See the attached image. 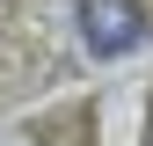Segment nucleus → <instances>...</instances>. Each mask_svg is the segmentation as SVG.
<instances>
[{"label":"nucleus","mask_w":153,"mask_h":146,"mask_svg":"<svg viewBox=\"0 0 153 146\" xmlns=\"http://www.w3.org/2000/svg\"><path fill=\"white\" fill-rule=\"evenodd\" d=\"M80 36L95 59H124L146 44V7L139 0H80Z\"/></svg>","instance_id":"f257e3e1"}]
</instances>
